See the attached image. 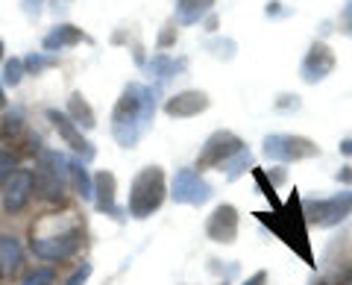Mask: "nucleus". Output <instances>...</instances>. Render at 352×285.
I'll return each mask as SVG.
<instances>
[{
    "mask_svg": "<svg viewBox=\"0 0 352 285\" xmlns=\"http://www.w3.org/2000/svg\"><path fill=\"white\" fill-rule=\"evenodd\" d=\"M156 97L159 85L126 83L118 103L112 109V136L120 147H135L138 138L147 133L153 118H156Z\"/></svg>",
    "mask_w": 352,
    "mask_h": 285,
    "instance_id": "nucleus-1",
    "label": "nucleus"
},
{
    "mask_svg": "<svg viewBox=\"0 0 352 285\" xmlns=\"http://www.w3.org/2000/svg\"><path fill=\"white\" fill-rule=\"evenodd\" d=\"M164 197H168V180H164V168L147 165L135 173V180L129 185V203L126 212L135 221H147L153 212L162 209Z\"/></svg>",
    "mask_w": 352,
    "mask_h": 285,
    "instance_id": "nucleus-2",
    "label": "nucleus"
},
{
    "mask_svg": "<svg viewBox=\"0 0 352 285\" xmlns=\"http://www.w3.org/2000/svg\"><path fill=\"white\" fill-rule=\"evenodd\" d=\"M261 153L270 162L291 165V162H305V159L320 156V145L308 136H296V133H270L261 141Z\"/></svg>",
    "mask_w": 352,
    "mask_h": 285,
    "instance_id": "nucleus-3",
    "label": "nucleus"
},
{
    "mask_svg": "<svg viewBox=\"0 0 352 285\" xmlns=\"http://www.w3.org/2000/svg\"><path fill=\"white\" fill-rule=\"evenodd\" d=\"M352 215V191H338L323 200H305L302 203V218L305 224L320 226V229H332L340 221H346Z\"/></svg>",
    "mask_w": 352,
    "mask_h": 285,
    "instance_id": "nucleus-4",
    "label": "nucleus"
},
{
    "mask_svg": "<svg viewBox=\"0 0 352 285\" xmlns=\"http://www.w3.org/2000/svg\"><path fill=\"white\" fill-rule=\"evenodd\" d=\"M214 197L212 182L197 168H179L170 180V200L179 206H206Z\"/></svg>",
    "mask_w": 352,
    "mask_h": 285,
    "instance_id": "nucleus-5",
    "label": "nucleus"
},
{
    "mask_svg": "<svg viewBox=\"0 0 352 285\" xmlns=\"http://www.w3.org/2000/svg\"><path fill=\"white\" fill-rule=\"evenodd\" d=\"M241 147H244V138L235 136L232 129H214V133L203 141L200 156H197V165L194 168L200 171V173L208 171V168H217L220 171V165H223L226 159H232Z\"/></svg>",
    "mask_w": 352,
    "mask_h": 285,
    "instance_id": "nucleus-6",
    "label": "nucleus"
},
{
    "mask_svg": "<svg viewBox=\"0 0 352 285\" xmlns=\"http://www.w3.org/2000/svg\"><path fill=\"white\" fill-rule=\"evenodd\" d=\"M80 241H82V229L80 226H71V229L56 233V235L32 238L30 250L38 259H44V262H62V259H68V256H74L76 250H80Z\"/></svg>",
    "mask_w": 352,
    "mask_h": 285,
    "instance_id": "nucleus-7",
    "label": "nucleus"
},
{
    "mask_svg": "<svg viewBox=\"0 0 352 285\" xmlns=\"http://www.w3.org/2000/svg\"><path fill=\"white\" fill-rule=\"evenodd\" d=\"M335 68H338L335 50L329 48L326 41H314V45L305 50L302 62H300V80L305 85H317V83H323Z\"/></svg>",
    "mask_w": 352,
    "mask_h": 285,
    "instance_id": "nucleus-8",
    "label": "nucleus"
},
{
    "mask_svg": "<svg viewBox=\"0 0 352 285\" xmlns=\"http://www.w3.org/2000/svg\"><path fill=\"white\" fill-rule=\"evenodd\" d=\"M241 229V215L232 203H217L206 221V238L214 244H235Z\"/></svg>",
    "mask_w": 352,
    "mask_h": 285,
    "instance_id": "nucleus-9",
    "label": "nucleus"
},
{
    "mask_svg": "<svg viewBox=\"0 0 352 285\" xmlns=\"http://www.w3.org/2000/svg\"><path fill=\"white\" fill-rule=\"evenodd\" d=\"M44 115H47V120L53 124V129H56V133L62 136L65 145H68V147L76 153V156H80V159L85 162V165H88V162H91V159L97 156L94 145H91V141H88V138L82 136V129L76 127L74 120H71L68 115H65V112H59V109H47V112H44Z\"/></svg>",
    "mask_w": 352,
    "mask_h": 285,
    "instance_id": "nucleus-10",
    "label": "nucleus"
},
{
    "mask_svg": "<svg viewBox=\"0 0 352 285\" xmlns=\"http://www.w3.org/2000/svg\"><path fill=\"white\" fill-rule=\"evenodd\" d=\"M212 106V97L200 89H185V92H176L164 101V115L168 118H176V120H185V118H197L203 115L206 109Z\"/></svg>",
    "mask_w": 352,
    "mask_h": 285,
    "instance_id": "nucleus-11",
    "label": "nucleus"
},
{
    "mask_svg": "<svg viewBox=\"0 0 352 285\" xmlns=\"http://www.w3.org/2000/svg\"><path fill=\"white\" fill-rule=\"evenodd\" d=\"M32 173L30 171H15L12 177L3 182V209L9 215H18L32 197Z\"/></svg>",
    "mask_w": 352,
    "mask_h": 285,
    "instance_id": "nucleus-12",
    "label": "nucleus"
},
{
    "mask_svg": "<svg viewBox=\"0 0 352 285\" xmlns=\"http://www.w3.org/2000/svg\"><path fill=\"white\" fill-rule=\"evenodd\" d=\"M94 206H97V212H103V215H112L115 221H124V215H120L118 209V203H115V197H118V177L112 171H97L94 177Z\"/></svg>",
    "mask_w": 352,
    "mask_h": 285,
    "instance_id": "nucleus-13",
    "label": "nucleus"
},
{
    "mask_svg": "<svg viewBox=\"0 0 352 285\" xmlns=\"http://www.w3.org/2000/svg\"><path fill=\"white\" fill-rule=\"evenodd\" d=\"M82 41H91V36H85L80 27H74V24H56V27L47 32V36H44L41 48H44V53H50V56H53V53H59L65 48H74V45H82Z\"/></svg>",
    "mask_w": 352,
    "mask_h": 285,
    "instance_id": "nucleus-14",
    "label": "nucleus"
},
{
    "mask_svg": "<svg viewBox=\"0 0 352 285\" xmlns=\"http://www.w3.org/2000/svg\"><path fill=\"white\" fill-rule=\"evenodd\" d=\"M185 68H188V59H185V56L173 59V56H168V53H164V50L153 53V59H147V65H144V71L156 76L159 83L170 80V76H179Z\"/></svg>",
    "mask_w": 352,
    "mask_h": 285,
    "instance_id": "nucleus-15",
    "label": "nucleus"
},
{
    "mask_svg": "<svg viewBox=\"0 0 352 285\" xmlns=\"http://www.w3.org/2000/svg\"><path fill=\"white\" fill-rule=\"evenodd\" d=\"M217 0H176V24L179 27H194L200 21L214 12Z\"/></svg>",
    "mask_w": 352,
    "mask_h": 285,
    "instance_id": "nucleus-16",
    "label": "nucleus"
},
{
    "mask_svg": "<svg viewBox=\"0 0 352 285\" xmlns=\"http://www.w3.org/2000/svg\"><path fill=\"white\" fill-rule=\"evenodd\" d=\"M24 262V247L15 235H0V277H12Z\"/></svg>",
    "mask_w": 352,
    "mask_h": 285,
    "instance_id": "nucleus-17",
    "label": "nucleus"
},
{
    "mask_svg": "<svg viewBox=\"0 0 352 285\" xmlns=\"http://www.w3.org/2000/svg\"><path fill=\"white\" fill-rule=\"evenodd\" d=\"M65 115H68L80 129H94L97 127V115H94L91 103L82 97V92H74L68 97V109H65Z\"/></svg>",
    "mask_w": 352,
    "mask_h": 285,
    "instance_id": "nucleus-18",
    "label": "nucleus"
},
{
    "mask_svg": "<svg viewBox=\"0 0 352 285\" xmlns=\"http://www.w3.org/2000/svg\"><path fill=\"white\" fill-rule=\"evenodd\" d=\"M38 173H47V177L68 182V156L59 150H38Z\"/></svg>",
    "mask_w": 352,
    "mask_h": 285,
    "instance_id": "nucleus-19",
    "label": "nucleus"
},
{
    "mask_svg": "<svg viewBox=\"0 0 352 285\" xmlns=\"http://www.w3.org/2000/svg\"><path fill=\"white\" fill-rule=\"evenodd\" d=\"M68 182L74 185V191L82 197V200H94V182L91 173H88L82 159H68Z\"/></svg>",
    "mask_w": 352,
    "mask_h": 285,
    "instance_id": "nucleus-20",
    "label": "nucleus"
},
{
    "mask_svg": "<svg viewBox=\"0 0 352 285\" xmlns=\"http://www.w3.org/2000/svg\"><path fill=\"white\" fill-rule=\"evenodd\" d=\"M250 168H252V153H250V147H247V145L241 147L232 159H226L223 165H220V171L226 173V180H229V182H235V180L241 177V173H247Z\"/></svg>",
    "mask_w": 352,
    "mask_h": 285,
    "instance_id": "nucleus-21",
    "label": "nucleus"
},
{
    "mask_svg": "<svg viewBox=\"0 0 352 285\" xmlns=\"http://www.w3.org/2000/svg\"><path fill=\"white\" fill-rule=\"evenodd\" d=\"M32 189H36L44 200H62L65 194V182L47 177V173H32Z\"/></svg>",
    "mask_w": 352,
    "mask_h": 285,
    "instance_id": "nucleus-22",
    "label": "nucleus"
},
{
    "mask_svg": "<svg viewBox=\"0 0 352 285\" xmlns=\"http://www.w3.org/2000/svg\"><path fill=\"white\" fill-rule=\"evenodd\" d=\"M21 62H24V74H32V76H38L47 68H56V65H59L56 56H50V53H44V50H32L30 56H24Z\"/></svg>",
    "mask_w": 352,
    "mask_h": 285,
    "instance_id": "nucleus-23",
    "label": "nucleus"
},
{
    "mask_svg": "<svg viewBox=\"0 0 352 285\" xmlns=\"http://www.w3.org/2000/svg\"><path fill=\"white\" fill-rule=\"evenodd\" d=\"M21 80H24V62H21V56L3 59V85L15 89V85H21Z\"/></svg>",
    "mask_w": 352,
    "mask_h": 285,
    "instance_id": "nucleus-24",
    "label": "nucleus"
},
{
    "mask_svg": "<svg viewBox=\"0 0 352 285\" xmlns=\"http://www.w3.org/2000/svg\"><path fill=\"white\" fill-rule=\"evenodd\" d=\"M250 171H252V180L258 182V191H261L264 197H267V200H270L273 206H276V212H282V203H279V197H276V189H273L270 180H267V173H264L261 168H250Z\"/></svg>",
    "mask_w": 352,
    "mask_h": 285,
    "instance_id": "nucleus-25",
    "label": "nucleus"
},
{
    "mask_svg": "<svg viewBox=\"0 0 352 285\" xmlns=\"http://www.w3.org/2000/svg\"><path fill=\"white\" fill-rule=\"evenodd\" d=\"M21 129H24V115L21 112H3V120H0V133H3V138H9V136H18Z\"/></svg>",
    "mask_w": 352,
    "mask_h": 285,
    "instance_id": "nucleus-26",
    "label": "nucleus"
},
{
    "mask_svg": "<svg viewBox=\"0 0 352 285\" xmlns=\"http://www.w3.org/2000/svg\"><path fill=\"white\" fill-rule=\"evenodd\" d=\"M176 39H179V30H176V21H170V24L162 27L159 39H156V48H159V50H168V48L176 45Z\"/></svg>",
    "mask_w": 352,
    "mask_h": 285,
    "instance_id": "nucleus-27",
    "label": "nucleus"
},
{
    "mask_svg": "<svg viewBox=\"0 0 352 285\" xmlns=\"http://www.w3.org/2000/svg\"><path fill=\"white\" fill-rule=\"evenodd\" d=\"M206 48L212 50L217 59H226V62L235 56V41H232V39H223V41H208Z\"/></svg>",
    "mask_w": 352,
    "mask_h": 285,
    "instance_id": "nucleus-28",
    "label": "nucleus"
},
{
    "mask_svg": "<svg viewBox=\"0 0 352 285\" xmlns=\"http://www.w3.org/2000/svg\"><path fill=\"white\" fill-rule=\"evenodd\" d=\"M53 282V271L50 268H36L30 271L24 279H21V285H50Z\"/></svg>",
    "mask_w": 352,
    "mask_h": 285,
    "instance_id": "nucleus-29",
    "label": "nucleus"
},
{
    "mask_svg": "<svg viewBox=\"0 0 352 285\" xmlns=\"http://www.w3.org/2000/svg\"><path fill=\"white\" fill-rule=\"evenodd\" d=\"M15 168H18V159L12 153H0V189H3V182L15 173Z\"/></svg>",
    "mask_w": 352,
    "mask_h": 285,
    "instance_id": "nucleus-30",
    "label": "nucleus"
},
{
    "mask_svg": "<svg viewBox=\"0 0 352 285\" xmlns=\"http://www.w3.org/2000/svg\"><path fill=\"white\" fill-rule=\"evenodd\" d=\"M273 106H276V112H296V109L302 106V101L296 94H279Z\"/></svg>",
    "mask_w": 352,
    "mask_h": 285,
    "instance_id": "nucleus-31",
    "label": "nucleus"
},
{
    "mask_svg": "<svg viewBox=\"0 0 352 285\" xmlns=\"http://www.w3.org/2000/svg\"><path fill=\"white\" fill-rule=\"evenodd\" d=\"M91 271H94V268H91V262H82V265L76 268L68 279H65V285H85L88 277H91Z\"/></svg>",
    "mask_w": 352,
    "mask_h": 285,
    "instance_id": "nucleus-32",
    "label": "nucleus"
},
{
    "mask_svg": "<svg viewBox=\"0 0 352 285\" xmlns=\"http://www.w3.org/2000/svg\"><path fill=\"white\" fill-rule=\"evenodd\" d=\"M44 3H47V0H21V9H24L27 18H38L44 12Z\"/></svg>",
    "mask_w": 352,
    "mask_h": 285,
    "instance_id": "nucleus-33",
    "label": "nucleus"
},
{
    "mask_svg": "<svg viewBox=\"0 0 352 285\" xmlns=\"http://www.w3.org/2000/svg\"><path fill=\"white\" fill-rule=\"evenodd\" d=\"M340 24H344L340 30L349 32V36H352V0H346L344 9H340Z\"/></svg>",
    "mask_w": 352,
    "mask_h": 285,
    "instance_id": "nucleus-34",
    "label": "nucleus"
},
{
    "mask_svg": "<svg viewBox=\"0 0 352 285\" xmlns=\"http://www.w3.org/2000/svg\"><path fill=\"white\" fill-rule=\"evenodd\" d=\"M264 173H267L270 185H282L285 180H288V173H285V168H270V171H264Z\"/></svg>",
    "mask_w": 352,
    "mask_h": 285,
    "instance_id": "nucleus-35",
    "label": "nucleus"
},
{
    "mask_svg": "<svg viewBox=\"0 0 352 285\" xmlns=\"http://www.w3.org/2000/svg\"><path fill=\"white\" fill-rule=\"evenodd\" d=\"M200 24H203V30H206V32H217V30H220V18H217L214 12H208V15L200 21Z\"/></svg>",
    "mask_w": 352,
    "mask_h": 285,
    "instance_id": "nucleus-36",
    "label": "nucleus"
},
{
    "mask_svg": "<svg viewBox=\"0 0 352 285\" xmlns=\"http://www.w3.org/2000/svg\"><path fill=\"white\" fill-rule=\"evenodd\" d=\"M264 15H267V18H279V15H285V9H282L279 0H270V3L264 6Z\"/></svg>",
    "mask_w": 352,
    "mask_h": 285,
    "instance_id": "nucleus-37",
    "label": "nucleus"
},
{
    "mask_svg": "<svg viewBox=\"0 0 352 285\" xmlns=\"http://www.w3.org/2000/svg\"><path fill=\"white\" fill-rule=\"evenodd\" d=\"M267 271H256V273H252V277H247L244 279V285H267Z\"/></svg>",
    "mask_w": 352,
    "mask_h": 285,
    "instance_id": "nucleus-38",
    "label": "nucleus"
},
{
    "mask_svg": "<svg viewBox=\"0 0 352 285\" xmlns=\"http://www.w3.org/2000/svg\"><path fill=\"white\" fill-rule=\"evenodd\" d=\"M335 180L340 182V185H352V165H344L338 173H335Z\"/></svg>",
    "mask_w": 352,
    "mask_h": 285,
    "instance_id": "nucleus-39",
    "label": "nucleus"
},
{
    "mask_svg": "<svg viewBox=\"0 0 352 285\" xmlns=\"http://www.w3.org/2000/svg\"><path fill=\"white\" fill-rule=\"evenodd\" d=\"M338 150H340V156H346V159H352V136H349V138H340V145H338Z\"/></svg>",
    "mask_w": 352,
    "mask_h": 285,
    "instance_id": "nucleus-40",
    "label": "nucleus"
},
{
    "mask_svg": "<svg viewBox=\"0 0 352 285\" xmlns=\"http://www.w3.org/2000/svg\"><path fill=\"white\" fill-rule=\"evenodd\" d=\"M132 56H135V65H138V68H144V65H147L144 48H141V45H135V48H132Z\"/></svg>",
    "mask_w": 352,
    "mask_h": 285,
    "instance_id": "nucleus-41",
    "label": "nucleus"
},
{
    "mask_svg": "<svg viewBox=\"0 0 352 285\" xmlns=\"http://www.w3.org/2000/svg\"><path fill=\"white\" fill-rule=\"evenodd\" d=\"M0 112H6V92H3V85H0Z\"/></svg>",
    "mask_w": 352,
    "mask_h": 285,
    "instance_id": "nucleus-42",
    "label": "nucleus"
},
{
    "mask_svg": "<svg viewBox=\"0 0 352 285\" xmlns=\"http://www.w3.org/2000/svg\"><path fill=\"white\" fill-rule=\"evenodd\" d=\"M3 50H6V45H3V39H0V65H3V59H6V56H3Z\"/></svg>",
    "mask_w": 352,
    "mask_h": 285,
    "instance_id": "nucleus-43",
    "label": "nucleus"
},
{
    "mask_svg": "<svg viewBox=\"0 0 352 285\" xmlns=\"http://www.w3.org/2000/svg\"><path fill=\"white\" fill-rule=\"evenodd\" d=\"M50 3H53V6H59V3H68V0H50Z\"/></svg>",
    "mask_w": 352,
    "mask_h": 285,
    "instance_id": "nucleus-44",
    "label": "nucleus"
},
{
    "mask_svg": "<svg viewBox=\"0 0 352 285\" xmlns=\"http://www.w3.org/2000/svg\"><path fill=\"white\" fill-rule=\"evenodd\" d=\"M220 285H229V282H220Z\"/></svg>",
    "mask_w": 352,
    "mask_h": 285,
    "instance_id": "nucleus-45",
    "label": "nucleus"
},
{
    "mask_svg": "<svg viewBox=\"0 0 352 285\" xmlns=\"http://www.w3.org/2000/svg\"><path fill=\"white\" fill-rule=\"evenodd\" d=\"M349 285H352V277H349Z\"/></svg>",
    "mask_w": 352,
    "mask_h": 285,
    "instance_id": "nucleus-46",
    "label": "nucleus"
}]
</instances>
